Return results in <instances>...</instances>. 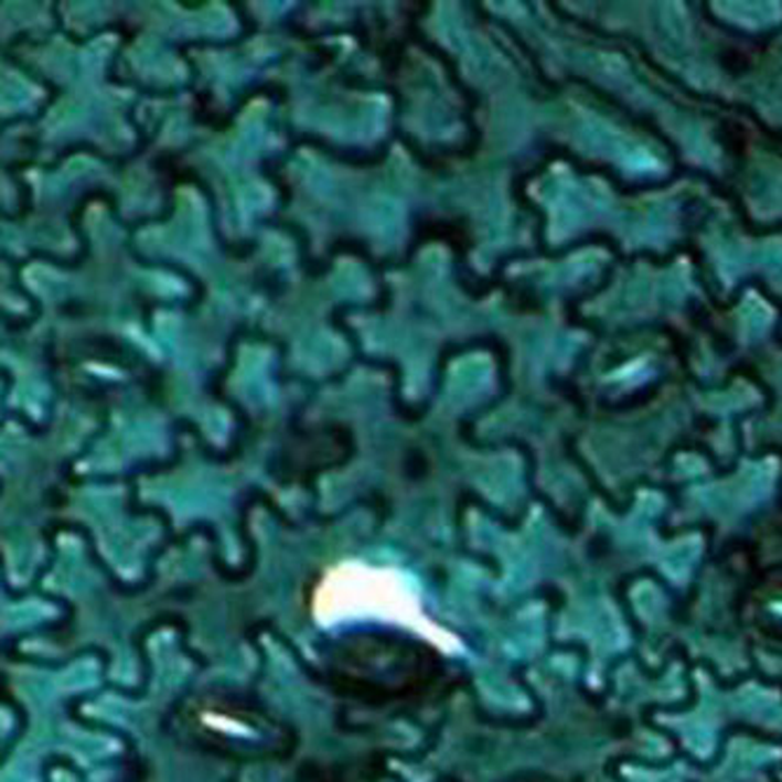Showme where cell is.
<instances>
[{"label": "cell", "mask_w": 782, "mask_h": 782, "mask_svg": "<svg viewBox=\"0 0 782 782\" xmlns=\"http://www.w3.org/2000/svg\"><path fill=\"white\" fill-rule=\"evenodd\" d=\"M313 609L318 621L326 625L367 615L414 630L444 649L457 644L451 634L428 621L407 580L388 569L341 564L324 576Z\"/></svg>", "instance_id": "cell-1"}]
</instances>
